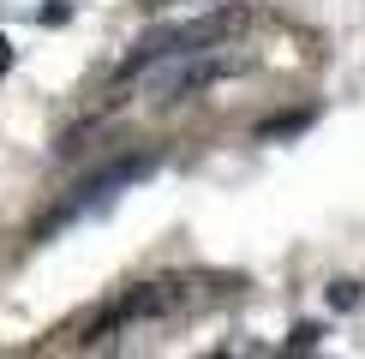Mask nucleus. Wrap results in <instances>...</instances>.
I'll use <instances>...</instances> for the list:
<instances>
[{
    "mask_svg": "<svg viewBox=\"0 0 365 359\" xmlns=\"http://www.w3.org/2000/svg\"><path fill=\"white\" fill-rule=\"evenodd\" d=\"M246 66H252V54L227 48V42H210V48L156 54L150 66L132 72L126 84H138L156 108H168V102H186V96H197V90H210V84H222V78H234V72H246Z\"/></svg>",
    "mask_w": 365,
    "mask_h": 359,
    "instance_id": "1",
    "label": "nucleus"
},
{
    "mask_svg": "<svg viewBox=\"0 0 365 359\" xmlns=\"http://www.w3.org/2000/svg\"><path fill=\"white\" fill-rule=\"evenodd\" d=\"M240 30H246V6H216V12H204V19H186V24H162V30H150V36L132 42V54L120 60V72H114V84H126L138 66H150L156 54H180V48H210V42H234Z\"/></svg>",
    "mask_w": 365,
    "mask_h": 359,
    "instance_id": "2",
    "label": "nucleus"
},
{
    "mask_svg": "<svg viewBox=\"0 0 365 359\" xmlns=\"http://www.w3.org/2000/svg\"><path fill=\"white\" fill-rule=\"evenodd\" d=\"M150 168H156V162H150V156H120V162H108V168H102V174H90L84 186H78V192H72L66 204L54 209V222H78V216H90V209L114 204L120 192H126V186H138V180H144ZM54 222H48V228H54Z\"/></svg>",
    "mask_w": 365,
    "mask_h": 359,
    "instance_id": "3",
    "label": "nucleus"
},
{
    "mask_svg": "<svg viewBox=\"0 0 365 359\" xmlns=\"http://www.w3.org/2000/svg\"><path fill=\"white\" fill-rule=\"evenodd\" d=\"M186 306V281H144V288H132L120 306L108 311V329L120 323H150V318H168V311Z\"/></svg>",
    "mask_w": 365,
    "mask_h": 359,
    "instance_id": "4",
    "label": "nucleus"
},
{
    "mask_svg": "<svg viewBox=\"0 0 365 359\" xmlns=\"http://www.w3.org/2000/svg\"><path fill=\"white\" fill-rule=\"evenodd\" d=\"M299 126H312V114H287V120H269V126H257V138H287V132H299Z\"/></svg>",
    "mask_w": 365,
    "mask_h": 359,
    "instance_id": "5",
    "label": "nucleus"
},
{
    "mask_svg": "<svg viewBox=\"0 0 365 359\" xmlns=\"http://www.w3.org/2000/svg\"><path fill=\"white\" fill-rule=\"evenodd\" d=\"M329 306H336V311H354V306H359V281H336V288H329Z\"/></svg>",
    "mask_w": 365,
    "mask_h": 359,
    "instance_id": "6",
    "label": "nucleus"
},
{
    "mask_svg": "<svg viewBox=\"0 0 365 359\" xmlns=\"http://www.w3.org/2000/svg\"><path fill=\"white\" fill-rule=\"evenodd\" d=\"M324 341V329L317 323H294V335H287V348H317Z\"/></svg>",
    "mask_w": 365,
    "mask_h": 359,
    "instance_id": "7",
    "label": "nucleus"
},
{
    "mask_svg": "<svg viewBox=\"0 0 365 359\" xmlns=\"http://www.w3.org/2000/svg\"><path fill=\"white\" fill-rule=\"evenodd\" d=\"M60 19H72V6L66 0H48V6H42V24H60Z\"/></svg>",
    "mask_w": 365,
    "mask_h": 359,
    "instance_id": "8",
    "label": "nucleus"
},
{
    "mask_svg": "<svg viewBox=\"0 0 365 359\" xmlns=\"http://www.w3.org/2000/svg\"><path fill=\"white\" fill-rule=\"evenodd\" d=\"M6 66H12V42L0 36V72H6Z\"/></svg>",
    "mask_w": 365,
    "mask_h": 359,
    "instance_id": "9",
    "label": "nucleus"
},
{
    "mask_svg": "<svg viewBox=\"0 0 365 359\" xmlns=\"http://www.w3.org/2000/svg\"><path fill=\"white\" fill-rule=\"evenodd\" d=\"M144 6H150V12H162V6H174V0H144Z\"/></svg>",
    "mask_w": 365,
    "mask_h": 359,
    "instance_id": "10",
    "label": "nucleus"
}]
</instances>
